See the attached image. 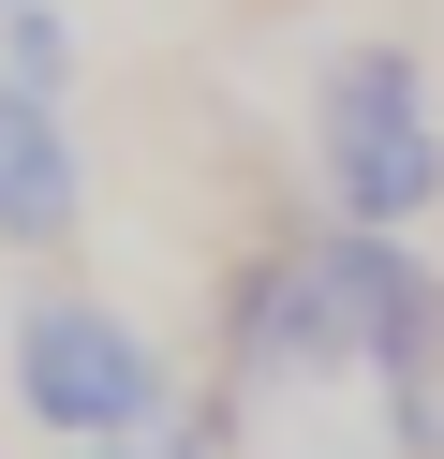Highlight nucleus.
I'll list each match as a JSON object with an SVG mask.
<instances>
[{
  "label": "nucleus",
  "instance_id": "nucleus-5",
  "mask_svg": "<svg viewBox=\"0 0 444 459\" xmlns=\"http://www.w3.org/2000/svg\"><path fill=\"white\" fill-rule=\"evenodd\" d=\"M0 74H15V90H59V74H74V15H59V0H30L15 30H0Z\"/></svg>",
  "mask_w": 444,
  "mask_h": 459
},
{
  "label": "nucleus",
  "instance_id": "nucleus-1",
  "mask_svg": "<svg viewBox=\"0 0 444 459\" xmlns=\"http://www.w3.org/2000/svg\"><path fill=\"white\" fill-rule=\"evenodd\" d=\"M311 178L341 222H370V238H414V222L444 208V119H430V74H414V45H341L311 90Z\"/></svg>",
  "mask_w": 444,
  "mask_h": 459
},
{
  "label": "nucleus",
  "instance_id": "nucleus-6",
  "mask_svg": "<svg viewBox=\"0 0 444 459\" xmlns=\"http://www.w3.org/2000/svg\"><path fill=\"white\" fill-rule=\"evenodd\" d=\"M59 459H134V445H59Z\"/></svg>",
  "mask_w": 444,
  "mask_h": 459
},
{
  "label": "nucleus",
  "instance_id": "nucleus-4",
  "mask_svg": "<svg viewBox=\"0 0 444 459\" xmlns=\"http://www.w3.org/2000/svg\"><path fill=\"white\" fill-rule=\"evenodd\" d=\"M74 222H89L74 119H59V90H15L0 74V252H59Z\"/></svg>",
  "mask_w": 444,
  "mask_h": 459
},
{
  "label": "nucleus",
  "instance_id": "nucleus-3",
  "mask_svg": "<svg viewBox=\"0 0 444 459\" xmlns=\"http://www.w3.org/2000/svg\"><path fill=\"white\" fill-rule=\"evenodd\" d=\"M370 356V326H355V238H311V252H266L252 281H237V370H341Z\"/></svg>",
  "mask_w": 444,
  "mask_h": 459
},
{
  "label": "nucleus",
  "instance_id": "nucleus-7",
  "mask_svg": "<svg viewBox=\"0 0 444 459\" xmlns=\"http://www.w3.org/2000/svg\"><path fill=\"white\" fill-rule=\"evenodd\" d=\"M0 15H30V0H0Z\"/></svg>",
  "mask_w": 444,
  "mask_h": 459
},
{
  "label": "nucleus",
  "instance_id": "nucleus-2",
  "mask_svg": "<svg viewBox=\"0 0 444 459\" xmlns=\"http://www.w3.org/2000/svg\"><path fill=\"white\" fill-rule=\"evenodd\" d=\"M163 400H178V370H163V341H148L134 311L45 297V311L15 326V415L59 429V445H148Z\"/></svg>",
  "mask_w": 444,
  "mask_h": 459
}]
</instances>
